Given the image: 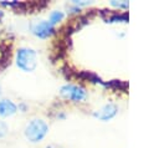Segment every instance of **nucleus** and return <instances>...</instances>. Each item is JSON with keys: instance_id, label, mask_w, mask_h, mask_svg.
Listing matches in <instances>:
<instances>
[{"instance_id": "f257e3e1", "label": "nucleus", "mask_w": 159, "mask_h": 148, "mask_svg": "<svg viewBox=\"0 0 159 148\" xmlns=\"http://www.w3.org/2000/svg\"><path fill=\"white\" fill-rule=\"evenodd\" d=\"M47 133H48V124L40 118H32L31 121H29L24 129V134L26 139L31 143H37L42 141Z\"/></svg>"}, {"instance_id": "f03ea898", "label": "nucleus", "mask_w": 159, "mask_h": 148, "mask_svg": "<svg viewBox=\"0 0 159 148\" xmlns=\"http://www.w3.org/2000/svg\"><path fill=\"white\" fill-rule=\"evenodd\" d=\"M16 65L25 72H31L36 68L37 55L36 51L29 47H21L16 52Z\"/></svg>"}, {"instance_id": "7ed1b4c3", "label": "nucleus", "mask_w": 159, "mask_h": 148, "mask_svg": "<svg viewBox=\"0 0 159 148\" xmlns=\"http://www.w3.org/2000/svg\"><path fill=\"white\" fill-rule=\"evenodd\" d=\"M60 93L62 97H65L66 99L73 101V102H81L84 101L87 97V92L84 88L76 86V85H65L61 87Z\"/></svg>"}, {"instance_id": "20e7f679", "label": "nucleus", "mask_w": 159, "mask_h": 148, "mask_svg": "<svg viewBox=\"0 0 159 148\" xmlns=\"http://www.w3.org/2000/svg\"><path fill=\"white\" fill-rule=\"evenodd\" d=\"M53 31H55L53 25H51L48 21H45V20H41V21H39L37 24H35L32 26L34 35H36V36H39L41 39L51 36L53 34Z\"/></svg>"}, {"instance_id": "39448f33", "label": "nucleus", "mask_w": 159, "mask_h": 148, "mask_svg": "<svg viewBox=\"0 0 159 148\" xmlns=\"http://www.w3.org/2000/svg\"><path fill=\"white\" fill-rule=\"evenodd\" d=\"M117 112H118V107L114 103L109 102V103L104 104L99 111L94 112L93 116L97 117L98 119H102V121H109L117 114Z\"/></svg>"}, {"instance_id": "423d86ee", "label": "nucleus", "mask_w": 159, "mask_h": 148, "mask_svg": "<svg viewBox=\"0 0 159 148\" xmlns=\"http://www.w3.org/2000/svg\"><path fill=\"white\" fill-rule=\"evenodd\" d=\"M16 111H17V107L11 99H7V98L0 99V116L1 117L12 116Z\"/></svg>"}, {"instance_id": "0eeeda50", "label": "nucleus", "mask_w": 159, "mask_h": 148, "mask_svg": "<svg viewBox=\"0 0 159 148\" xmlns=\"http://www.w3.org/2000/svg\"><path fill=\"white\" fill-rule=\"evenodd\" d=\"M62 19H63V12H61V11H52V12L50 14V20H48V22H50L51 25H55V24L60 22Z\"/></svg>"}, {"instance_id": "6e6552de", "label": "nucleus", "mask_w": 159, "mask_h": 148, "mask_svg": "<svg viewBox=\"0 0 159 148\" xmlns=\"http://www.w3.org/2000/svg\"><path fill=\"white\" fill-rule=\"evenodd\" d=\"M9 132V127L4 121H0V138H4Z\"/></svg>"}, {"instance_id": "1a4fd4ad", "label": "nucleus", "mask_w": 159, "mask_h": 148, "mask_svg": "<svg viewBox=\"0 0 159 148\" xmlns=\"http://www.w3.org/2000/svg\"><path fill=\"white\" fill-rule=\"evenodd\" d=\"M112 5H116L118 7H128V2L124 1V2H116V1H112Z\"/></svg>"}, {"instance_id": "9d476101", "label": "nucleus", "mask_w": 159, "mask_h": 148, "mask_svg": "<svg viewBox=\"0 0 159 148\" xmlns=\"http://www.w3.org/2000/svg\"><path fill=\"white\" fill-rule=\"evenodd\" d=\"M46 148H63L62 146H58V144H48Z\"/></svg>"}, {"instance_id": "9b49d317", "label": "nucleus", "mask_w": 159, "mask_h": 148, "mask_svg": "<svg viewBox=\"0 0 159 148\" xmlns=\"http://www.w3.org/2000/svg\"><path fill=\"white\" fill-rule=\"evenodd\" d=\"M0 96H1V87H0Z\"/></svg>"}]
</instances>
